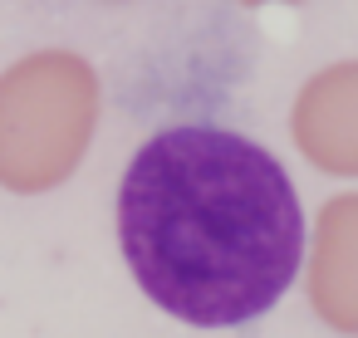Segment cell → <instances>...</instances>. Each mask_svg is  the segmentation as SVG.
<instances>
[{"label":"cell","mask_w":358,"mask_h":338,"mask_svg":"<svg viewBox=\"0 0 358 338\" xmlns=\"http://www.w3.org/2000/svg\"><path fill=\"white\" fill-rule=\"evenodd\" d=\"M118 245L157 309L231 328L294 284L304 211L275 152L231 128L177 123L152 133L118 182Z\"/></svg>","instance_id":"obj_1"}]
</instances>
